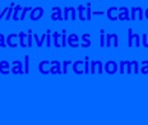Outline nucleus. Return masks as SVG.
Segmentation results:
<instances>
[{
	"mask_svg": "<svg viewBox=\"0 0 148 125\" xmlns=\"http://www.w3.org/2000/svg\"><path fill=\"white\" fill-rule=\"evenodd\" d=\"M128 46L129 47H139L140 46V36L138 33H133L132 28L128 29Z\"/></svg>",
	"mask_w": 148,
	"mask_h": 125,
	"instance_id": "f257e3e1",
	"label": "nucleus"
},
{
	"mask_svg": "<svg viewBox=\"0 0 148 125\" xmlns=\"http://www.w3.org/2000/svg\"><path fill=\"white\" fill-rule=\"evenodd\" d=\"M119 37L116 33H107L106 35V47H118Z\"/></svg>",
	"mask_w": 148,
	"mask_h": 125,
	"instance_id": "f03ea898",
	"label": "nucleus"
},
{
	"mask_svg": "<svg viewBox=\"0 0 148 125\" xmlns=\"http://www.w3.org/2000/svg\"><path fill=\"white\" fill-rule=\"evenodd\" d=\"M130 19L143 20L144 19V10L140 7H133L130 10Z\"/></svg>",
	"mask_w": 148,
	"mask_h": 125,
	"instance_id": "7ed1b4c3",
	"label": "nucleus"
},
{
	"mask_svg": "<svg viewBox=\"0 0 148 125\" xmlns=\"http://www.w3.org/2000/svg\"><path fill=\"white\" fill-rule=\"evenodd\" d=\"M44 8L41 7H36V8H32V10L29 12V18L31 20H38L40 18H42L44 16Z\"/></svg>",
	"mask_w": 148,
	"mask_h": 125,
	"instance_id": "20e7f679",
	"label": "nucleus"
},
{
	"mask_svg": "<svg viewBox=\"0 0 148 125\" xmlns=\"http://www.w3.org/2000/svg\"><path fill=\"white\" fill-rule=\"evenodd\" d=\"M118 70H119V65L114 60H109V61L105 63V72L107 74H115Z\"/></svg>",
	"mask_w": 148,
	"mask_h": 125,
	"instance_id": "39448f33",
	"label": "nucleus"
},
{
	"mask_svg": "<svg viewBox=\"0 0 148 125\" xmlns=\"http://www.w3.org/2000/svg\"><path fill=\"white\" fill-rule=\"evenodd\" d=\"M7 45L12 48H15L17 46H19V36L15 33H10L7 37Z\"/></svg>",
	"mask_w": 148,
	"mask_h": 125,
	"instance_id": "423d86ee",
	"label": "nucleus"
},
{
	"mask_svg": "<svg viewBox=\"0 0 148 125\" xmlns=\"http://www.w3.org/2000/svg\"><path fill=\"white\" fill-rule=\"evenodd\" d=\"M103 72V65H102V61L100 60H93L91 61V73L92 74H101Z\"/></svg>",
	"mask_w": 148,
	"mask_h": 125,
	"instance_id": "0eeeda50",
	"label": "nucleus"
},
{
	"mask_svg": "<svg viewBox=\"0 0 148 125\" xmlns=\"http://www.w3.org/2000/svg\"><path fill=\"white\" fill-rule=\"evenodd\" d=\"M79 38L78 37V35H75V33H72V35H69L68 36V46H70L72 48H77V47H79Z\"/></svg>",
	"mask_w": 148,
	"mask_h": 125,
	"instance_id": "6e6552de",
	"label": "nucleus"
},
{
	"mask_svg": "<svg viewBox=\"0 0 148 125\" xmlns=\"http://www.w3.org/2000/svg\"><path fill=\"white\" fill-rule=\"evenodd\" d=\"M50 65H51V63L49 61V60H42V61H40L38 64V70L41 74H49L50 73Z\"/></svg>",
	"mask_w": 148,
	"mask_h": 125,
	"instance_id": "1a4fd4ad",
	"label": "nucleus"
},
{
	"mask_svg": "<svg viewBox=\"0 0 148 125\" xmlns=\"http://www.w3.org/2000/svg\"><path fill=\"white\" fill-rule=\"evenodd\" d=\"M73 66V72L75 74H83L84 73V61L83 60H77L72 64Z\"/></svg>",
	"mask_w": 148,
	"mask_h": 125,
	"instance_id": "9d476101",
	"label": "nucleus"
},
{
	"mask_svg": "<svg viewBox=\"0 0 148 125\" xmlns=\"http://www.w3.org/2000/svg\"><path fill=\"white\" fill-rule=\"evenodd\" d=\"M51 65H50V73L51 74H61L63 73V68H61V64L58 60H52Z\"/></svg>",
	"mask_w": 148,
	"mask_h": 125,
	"instance_id": "9b49d317",
	"label": "nucleus"
},
{
	"mask_svg": "<svg viewBox=\"0 0 148 125\" xmlns=\"http://www.w3.org/2000/svg\"><path fill=\"white\" fill-rule=\"evenodd\" d=\"M118 19L119 20H129V19H130V12H129L128 8H125V7L119 8Z\"/></svg>",
	"mask_w": 148,
	"mask_h": 125,
	"instance_id": "f8f14e48",
	"label": "nucleus"
},
{
	"mask_svg": "<svg viewBox=\"0 0 148 125\" xmlns=\"http://www.w3.org/2000/svg\"><path fill=\"white\" fill-rule=\"evenodd\" d=\"M10 70H12L13 74H23L24 70H23L22 61H19V60H14V61H13V66L10 68Z\"/></svg>",
	"mask_w": 148,
	"mask_h": 125,
	"instance_id": "ddd939ff",
	"label": "nucleus"
},
{
	"mask_svg": "<svg viewBox=\"0 0 148 125\" xmlns=\"http://www.w3.org/2000/svg\"><path fill=\"white\" fill-rule=\"evenodd\" d=\"M51 19L52 20H64L63 18V10L59 7H54L52 8V13H51Z\"/></svg>",
	"mask_w": 148,
	"mask_h": 125,
	"instance_id": "4468645a",
	"label": "nucleus"
},
{
	"mask_svg": "<svg viewBox=\"0 0 148 125\" xmlns=\"http://www.w3.org/2000/svg\"><path fill=\"white\" fill-rule=\"evenodd\" d=\"M118 13H119V8L116 7H111L107 9L106 12V16L110 20H118Z\"/></svg>",
	"mask_w": 148,
	"mask_h": 125,
	"instance_id": "2eb2a0df",
	"label": "nucleus"
},
{
	"mask_svg": "<svg viewBox=\"0 0 148 125\" xmlns=\"http://www.w3.org/2000/svg\"><path fill=\"white\" fill-rule=\"evenodd\" d=\"M10 72H12L10 70V64H9L7 60H1V61H0V73L4 74V75H7Z\"/></svg>",
	"mask_w": 148,
	"mask_h": 125,
	"instance_id": "dca6fc26",
	"label": "nucleus"
},
{
	"mask_svg": "<svg viewBox=\"0 0 148 125\" xmlns=\"http://www.w3.org/2000/svg\"><path fill=\"white\" fill-rule=\"evenodd\" d=\"M81 40H82L81 46L83 48H87V47L91 46V33H83Z\"/></svg>",
	"mask_w": 148,
	"mask_h": 125,
	"instance_id": "f3484780",
	"label": "nucleus"
},
{
	"mask_svg": "<svg viewBox=\"0 0 148 125\" xmlns=\"http://www.w3.org/2000/svg\"><path fill=\"white\" fill-rule=\"evenodd\" d=\"M19 36V46H22L23 48L28 47V38H27V33L26 32H19L18 33Z\"/></svg>",
	"mask_w": 148,
	"mask_h": 125,
	"instance_id": "a211bd4d",
	"label": "nucleus"
},
{
	"mask_svg": "<svg viewBox=\"0 0 148 125\" xmlns=\"http://www.w3.org/2000/svg\"><path fill=\"white\" fill-rule=\"evenodd\" d=\"M33 37H35V41H36L37 47H42V46H44V42L46 44V32L41 36V37H40V36H37L36 33H35V35H33Z\"/></svg>",
	"mask_w": 148,
	"mask_h": 125,
	"instance_id": "6ab92c4d",
	"label": "nucleus"
},
{
	"mask_svg": "<svg viewBox=\"0 0 148 125\" xmlns=\"http://www.w3.org/2000/svg\"><path fill=\"white\" fill-rule=\"evenodd\" d=\"M52 41H54V46L55 47H61V35L59 32L52 33Z\"/></svg>",
	"mask_w": 148,
	"mask_h": 125,
	"instance_id": "aec40b11",
	"label": "nucleus"
},
{
	"mask_svg": "<svg viewBox=\"0 0 148 125\" xmlns=\"http://www.w3.org/2000/svg\"><path fill=\"white\" fill-rule=\"evenodd\" d=\"M23 7L21 5H15L14 10H13V20H19V16H21V12H22Z\"/></svg>",
	"mask_w": 148,
	"mask_h": 125,
	"instance_id": "412c9836",
	"label": "nucleus"
},
{
	"mask_svg": "<svg viewBox=\"0 0 148 125\" xmlns=\"http://www.w3.org/2000/svg\"><path fill=\"white\" fill-rule=\"evenodd\" d=\"M78 18L81 20H86V8H84V5H79L78 8Z\"/></svg>",
	"mask_w": 148,
	"mask_h": 125,
	"instance_id": "4be33fe9",
	"label": "nucleus"
},
{
	"mask_svg": "<svg viewBox=\"0 0 148 125\" xmlns=\"http://www.w3.org/2000/svg\"><path fill=\"white\" fill-rule=\"evenodd\" d=\"M91 73V61H89V57L87 56L84 59V74H89Z\"/></svg>",
	"mask_w": 148,
	"mask_h": 125,
	"instance_id": "5701e85b",
	"label": "nucleus"
},
{
	"mask_svg": "<svg viewBox=\"0 0 148 125\" xmlns=\"http://www.w3.org/2000/svg\"><path fill=\"white\" fill-rule=\"evenodd\" d=\"M52 45V35H51V31H46V46L47 47H51Z\"/></svg>",
	"mask_w": 148,
	"mask_h": 125,
	"instance_id": "b1692460",
	"label": "nucleus"
},
{
	"mask_svg": "<svg viewBox=\"0 0 148 125\" xmlns=\"http://www.w3.org/2000/svg\"><path fill=\"white\" fill-rule=\"evenodd\" d=\"M100 46L101 47H105L106 46V36H105V31L103 29H101V32H100Z\"/></svg>",
	"mask_w": 148,
	"mask_h": 125,
	"instance_id": "393cba45",
	"label": "nucleus"
},
{
	"mask_svg": "<svg viewBox=\"0 0 148 125\" xmlns=\"http://www.w3.org/2000/svg\"><path fill=\"white\" fill-rule=\"evenodd\" d=\"M92 10H91V3H87L86 5V20H91Z\"/></svg>",
	"mask_w": 148,
	"mask_h": 125,
	"instance_id": "a878e982",
	"label": "nucleus"
},
{
	"mask_svg": "<svg viewBox=\"0 0 148 125\" xmlns=\"http://www.w3.org/2000/svg\"><path fill=\"white\" fill-rule=\"evenodd\" d=\"M29 73V56L26 55L24 56V74H28Z\"/></svg>",
	"mask_w": 148,
	"mask_h": 125,
	"instance_id": "bb28decb",
	"label": "nucleus"
},
{
	"mask_svg": "<svg viewBox=\"0 0 148 125\" xmlns=\"http://www.w3.org/2000/svg\"><path fill=\"white\" fill-rule=\"evenodd\" d=\"M68 45V37H66V29H63L61 33V47H65Z\"/></svg>",
	"mask_w": 148,
	"mask_h": 125,
	"instance_id": "cd10ccee",
	"label": "nucleus"
},
{
	"mask_svg": "<svg viewBox=\"0 0 148 125\" xmlns=\"http://www.w3.org/2000/svg\"><path fill=\"white\" fill-rule=\"evenodd\" d=\"M31 10H32V7H26V8H23V9H22V12H21L19 19H21V20H23L24 18H26L27 13H28V12H31Z\"/></svg>",
	"mask_w": 148,
	"mask_h": 125,
	"instance_id": "c85d7f7f",
	"label": "nucleus"
},
{
	"mask_svg": "<svg viewBox=\"0 0 148 125\" xmlns=\"http://www.w3.org/2000/svg\"><path fill=\"white\" fill-rule=\"evenodd\" d=\"M140 73H143V74H148V60H143L142 61V68L139 69Z\"/></svg>",
	"mask_w": 148,
	"mask_h": 125,
	"instance_id": "c756f323",
	"label": "nucleus"
},
{
	"mask_svg": "<svg viewBox=\"0 0 148 125\" xmlns=\"http://www.w3.org/2000/svg\"><path fill=\"white\" fill-rule=\"evenodd\" d=\"M14 7H15L14 3H12V4L9 5V10H8L7 16H5V20H9L12 18V14H13V10H14Z\"/></svg>",
	"mask_w": 148,
	"mask_h": 125,
	"instance_id": "7c9ffc66",
	"label": "nucleus"
},
{
	"mask_svg": "<svg viewBox=\"0 0 148 125\" xmlns=\"http://www.w3.org/2000/svg\"><path fill=\"white\" fill-rule=\"evenodd\" d=\"M125 68H126V60H121L120 61V64H119V73L120 74H124L125 73Z\"/></svg>",
	"mask_w": 148,
	"mask_h": 125,
	"instance_id": "2f4dec72",
	"label": "nucleus"
},
{
	"mask_svg": "<svg viewBox=\"0 0 148 125\" xmlns=\"http://www.w3.org/2000/svg\"><path fill=\"white\" fill-rule=\"evenodd\" d=\"M7 38H5V36L3 35V33H0V48H4L7 47Z\"/></svg>",
	"mask_w": 148,
	"mask_h": 125,
	"instance_id": "473e14b6",
	"label": "nucleus"
},
{
	"mask_svg": "<svg viewBox=\"0 0 148 125\" xmlns=\"http://www.w3.org/2000/svg\"><path fill=\"white\" fill-rule=\"evenodd\" d=\"M132 68H133V73H135V74L139 73V64H138L137 60H133V61H132Z\"/></svg>",
	"mask_w": 148,
	"mask_h": 125,
	"instance_id": "72a5a7b5",
	"label": "nucleus"
},
{
	"mask_svg": "<svg viewBox=\"0 0 148 125\" xmlns=\"http://www.w3.org/2000/svg\"><path fill=\"white\" fill-rule=\"evenodd\" d=\"M70 8L72 7H66V8H64V20H68V19H70Z\"/></svg>",
	"mask_w": 148,
	"mask_h": 125,
	"instance_id": "f704fd0d",
	"label": "nucleus"
},
{
	"mask_svg": "<svg viewBox=\"0 0 148 125\" xmlns=\"http://www.w3.org/2000/svg\"><path fill=\"white\" fill-rule=\"evenodd\" d=\"M72 61H70V60H64L63 61V73L64 74H66V72H68V66L69 65H72Z\"/></svg>",
	"mask_w": 148,
	"mask_h": 125,
	"instance_id": "c9c22d12",
	"label": "nucleus"
},
{
	"mask_svg": "<svg viewBox=\"0 0 148 125\" xmlns=\"http://www.w3.org/2000/svg\"><path fill=\"white\" fill-rule=\"evenodd\" d=\"M77 14H78V13H77V10H75V8H70V19H72V20H75L77 19Z\"/></svg>",
	"mask_w": 148,
	"mask_h": 125,
	"instance_id": "e433bc0d",
	"label": "nucleus"
},
{
	"mask_svg": "<svg viewBox=\"0 0 148 125\" xmlns=\"http://www.w3.org/2000/svg\"><path fill=\"white\" fill-rule=\"evenodd\" d=\"M142 45H143L146 48H148V36L146 35V33L142 36Z\"/></svg>",
	"mask_w": 148,
	"mask_h": 125,
	"instance_id": "4c0bfd02",
	"label": "nucleus"
},
{
	"mask_svg": "<svg viewBox=\"0 0 148 125\" xmlns=\"http://www.w3.org/2000/svg\"><path fill=\"white\" fill-rule=\"evenodd\" d=\"M126 73L132 74L133 73V68H132V61H126Z\"/></svg>",
	"mask_w": 148,
	"mask_h": 125,
	"instance_id": "58836bf2",
	"label": "nucleus"
},
{
	"mask_svg": "<svg viewBox=\"0 0 148 125\" xmlns=\"http://www.w3.org/2000/svg\"><path fill=\"white\" fill-rule=\"evenodd\" d=\"M8 10H9V7L8 8H4V9H3V12H1V8H0V20L3 19V17H4V16H7Z\"/></svg>",
	"mask_w": 148,
	"mask_h": 125,
	"instance_id": "ea45409f",
	"label": "nucleus"
},
{
	"mask_svg": "<svg viewBox=\"0 0 148 125\" xmlns=\"http://www.w3.org/2000/svg\"><path fill=\"white\" fill-rule=\"evenodd\" d=\"M92 14L93 16H103V12H100V10H95V12H92Z\"/></svg>",
	"mask_w": 148,
	"mask_h": 125,
	"instance_id": "a19ab883",
	"label": "nucleus"
},
{
	"mask_svg": "<svg viewBox=\"0 0 148 125\" xmlns=\"http://www.w3.org/2000/svg\"><path fill=\"white\" fill-rule=\"evenodd\" d=\"M146 18H147V19H148V8L146 9Z\"/></svg>",
	"mask_w": 148,
	"mask_h": 125,
	"instance_id": "79ce46f5",
	"label": "nucleus"
}]
</instances>
